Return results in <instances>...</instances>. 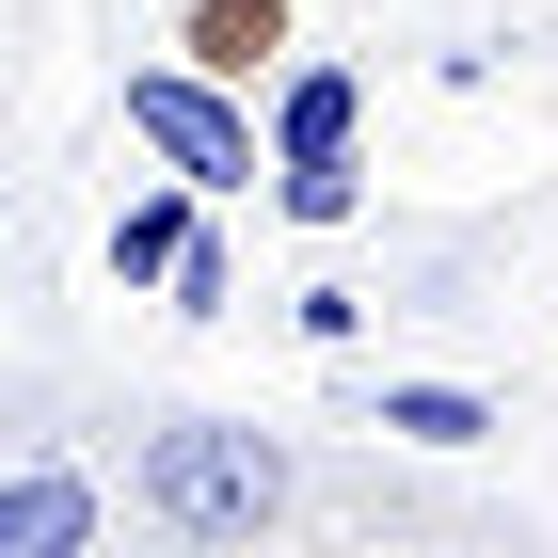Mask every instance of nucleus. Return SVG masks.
Here are the masks:
<instances>
[{
  "label": "nucleus",
  "mask_w": 558,
  "mask_h": 558,
  "mask_svg": "<svg viewBox=\"0 0 558 558\" xmlns=\"http://www.w3.org/2000/svg\"><path fill=\"white\" fill-rule=\"evenodd\" d=\"M175 64H208V81H271V64H288V0H192V16H175Z\"/></svg>",
  "instance_id": "4"
},
{
  "label": "nucleus",
  "mask_w": 558,
  "mask_h": 558,
  "mask_svg": "<svg viewBox=\"0 0 558 558\" xmlns=\"http://www.w3.org/2000/svg\"><path fill=\"white\" fill-rule=\"evenodd\" d=\"M367 430H399V447H495L511 415H495L478 384H384V415H367Z\"/></svg>",
  "instance_id": "7"
},
{
  "label": "nucleus",
  "mask_w": 558,
  "mask_h": 558,
  "mask_svg": "<svg viewBox=\"0 0 558 558\" xmlns=\"http://www.w3.org/2000/svg\"><path fill=\"white\" fill-rule=\"evenodd\" d=\"M192 208H208L192 175H144L129 208H112V288H160V271H175V240H192Z\"/></svg>",
  "instance_id": "6"
},
{
  "label": "nucleus",
  "mask_w": 558,
  "mask_h": 558,
  "mask_svg": "<svg viewBox=\"0 0 558 558\" xmlns=\"http://www.w3.org/2000/svg\"><path fill=\"white\" fill-rule=\"evenodd\" d=\"M256 144H271V160H336V144H367V81H351V64H288Z\"/></svg>",
  "instance_id": "3"
},
{
  "label": "nucleus",
  "mask_w": 558,
  "mask_h": 558,
  "mask_svg": "<svg viewBox=\"0 0 558 558\" xmlns=\"http://www.w3.org/2000/svg\"><path fill=\"white\" fill-rule=\"evenodd\" d=\"M144 511L175 526V543H256L271 511H288V447L240 415H160L144 430Z\"/></svg>",
  "instance_id": "1"
},
{
  "label": "nucleus",
  "mask_w": 558,
  "mask_h": 558,
  "mask_svg": "<svg viewBox=\"0 0 558 558\" xmlns=\"http://www.w3.org/2000/svg\"><path fill=\"white\" fill-rule=\"evenodd\" d=\"M160 288H175V319H223V303H240V256H223L208 223H192V240H175V271H160Z\"/></svg>",
  "instance_id": "9"
},
{
  "label": "nucleus",
  "mask_w": 558,
  "mask_h": 558,
  "mask_svg": "<svg viewBox=\"0 0 558 558\" xmlns=\"http://www.w3.org/2000/svg\"><path fill=\"white\" fill-rule=\"evenodd\" d=\"M96 543V478H0V558H81Z\"/></svg>",
  "instance_id": "5"
},
{
  "label": "nucleus",
  "mask_w": 558,
  "mask_h": 558,
  "mask_svg": "<svg viewBox=\"0 0 558 558\" xmlns=\"http://www.w3.org/2000/svg\"><path fill=\"white\" fill-rule=\"evenodd\" d=\"M129 144L160 175H192V192H256V175H271L240 81H208V64H129Z\"/></svg>",
  "instance_id": "2"
},
{
  "label": "nucleus",
  "mask_w": 558,
  "mask_h": 558,
  "mask_svg": "<svg viewBox=\"0 0 558 558\" xmlns=\"http://www.w3.org/2000/svg\"><path fill=\"white\" fill-rule=\"evenodd\" d=\"M271 208H288V223H351V208H367L351 144H336V160H271Z\"/></svg>",
  "instance_id": "8"
}]
</instances>
